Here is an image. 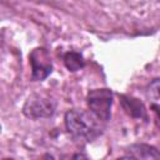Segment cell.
<instances>
[{
	"mask_svg": "<svg viewBox=\"0 0 160 160\" xmlns=\"http://www.w3.org/2000/svg\"><path fill=\"white\" fill-rule=\"evenodd\" d=\"M121 105L124 108V110L134 116V118H140V119H145L146 118V111L145 108L142 105V102L135 98L131 96H121Z\"/></svg>",
	"mask_w": 160,
	"mask_h": 160,
	"instance_id": "6",
	"label": "cell"
},
{
	"mask_svg": "<svg viewBox=\"0 0 160 160\" xmlns=\"http://www.w3.org/2000/svg\"><path fill=\"white\" fill-rule=\"evenodd\" d=\"M90 111L102 122L110 119L112 106V91L110 89H94L86 96Z\"/></svg>",
	"mask_w": 160,
	"mask_h": 160,
	"instance_id": "2",
	"label": "cell"
},
{
	"mask_svg": "<svg viewBox=\"0 0 160 160\" xmlns=\"http://www.w3.org/2000/svg\"><path fill=\"white\" fill-rule=\"evenodd\" d=\"M56 109V101L44 94H32L24 104L22 112L31 119H45L52 116Z\"/></svg>",
	"mask_w": 160,
	"mask_h": 160,
	"instance_id": "3",
	"label": "cell"
},
{
	"mask_svg": "<svg viewBox=\"0 0 160 160\" xmlns=\"http://www.w3.org/2000/svg\"><path fill=\"white\" fill-rule=\"evenodd\" d=\"M64 64L69 71H78L81 68H84L85 61L82 55H80L76 51H69L64 55Z\"/></svg>",
	"mask_w": 160,
	"mask_h": 160,
	"instance_id": "7",
	"label": "cell"
},
{
	"mask_svg": "<svg viewBox=\"0 0 160 160\" xmlns=\"http://www.w3.org/2000/svg\"><path fill=\"white\" fill-rule=\"evenodd\" d=\"M128 155L131 159H160V151L148 144H132L128 148Z\"/></svg>",
	"mask_w": 160,
	"mask_h": 160,
	"instance_id": "5",
	"label": "cell"
},
{
	"mask_svg": "<svg viewBox=\"0 0 160 160\" xmlns=\"http://www.w3.org/2000/svg\"><path fill=\"white\" fill-rule=\"evenodd\" d=\"M146 98L154 108H160V79H154L146 86Z\"/></svg>",
	"mask_w": 160,
	"mask_h": 160,
	"instance_id": "8",
	"label": "cell"
},
{
	"mask_svg": "<svg viewBox=\"0 0 160 160\" xmlns=\"http://www.w3.org/2000/svg\"><path fill=\"white\" fill-rule=\"evenodd\" d=\"M102 121L91 111L82 109H71L65 114V126L68 132L78 140H94L102 132Z\"/></svg>",
	"mask_w": 160,
	"mask_h": 160,
	"instance_id": "1",
	"label": "cell"
},
{
	"mask_svg": "<svg viewBox=\"0 0 160 160\" xmlns=\"http://www.w3.org/2000/svg\"><path fill=\"white\" fill-rule=\"evenodd\" d=\"M29 59L31 64V79L34 81H41L51 74L52 62L50 54L45 48L34 49L30 52Z\"/></svg>",
	"mask_w": 160,
	"mask_h": 160,
	"instance_id": "4",
	"label": "cell"
}]
</instances>
